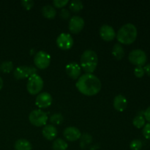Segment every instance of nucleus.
I'll use <instances>...</instances> for the list:
<instances>
[{
	"instance_id": "f257e3e1",
	"label": "nucleus",
	"mask_w": 150,
	"mask_h": 150,
	"mask_svg": "<svg viewBox=\"0 0 150 150\" xmlns=\"http://www.w3.org/2000/svg\"><path fill=\"white\" fill-rule=\"evenodd\" d=\"M76 86L78 90L83 95L93 96L100 91L101 82L92 73H85L79 78Z\"/></svg>"
},
{
	"instance_id": "2f4dec72",
	"label": "nucleus",
	"mask_w": 150,
	"mask_h": 150,
	"mask_svg": "<svg viewBox=\"0 0 150 150\" xmlns=\"http://www.w3.org/2000/svg\"><path fill=\"white\" fill-rule=\"evenodd\" d=\"M144 115L145 120H147L150 123V106L145 110V111L144 112Z\"/></svg>"
},
{
	"instance_id": "4468645a",
	"label": "nucleus",
	"mask_w": 150,
	"mask_h": 150,
	"mask_svg": "<svg viewBox=\"0 0 150 150\" xmlns=\"http://www.w3.org/2000/svg\"><path fill=\"white\" fill-rule=\"evenodd\" d=\"M66 73L67 76L71 79H79L81 76V69L80 65L76 62H70L67 64L65 67Z\"/></svg>"
},
{
	"instance_id": "72a5a7b5",
	"label": "nucleus",
	"mask_w": 150,
	"mask_h": 150,
	"mask_svg": "<svg viewBox=\"0 0 150 150\" xmlns=\"http://www.w3.org/2000/svg\"><path fill=\"white\" fill-rule=\"evenodd\" d=\"M3 87V80L1 77H0V90L1 89V88Z\"/></svg>"
},
{
	"instance_id": "20e7f679",
	"label": "nucleus",
	"mask_w": 150,
	"mask_h": 150,
	"mask_svg": "<svg viewBox=\"0 0 150 150\" xmlns=\"http://www.w3.org/2000/svg\"><path fill=\"white\" fill-rule=\"evenodd\" d=\"M44 86V82L42 78L38 74H35L28 79L26 88L29 94L32 95L39 94Z\"/></svg>"
},
{
	"instance_id": "dca6fc26",
	"label": "nucleus",
	"mask_w": 150,
	"mask_h": 150,
	"mask_svg": "<svg viewBox=\"0 0 150 150\" xmlns=\"http://www.w3.org/2000/svg\"><path fill=\"white\" fill-rule=\"evenodd\" d=\"M127 100L122 95H118L114 99V107L117 111L122 112L127 108Z\"/></svg>"
},
{
	"instance_id": "2eb2a0df",
	"label": "nucleus",
	"mask_w": 150,
	"mask_h": 150,
	"mask_svg": "<svg viewBox=\"0 0 150 150\" xmlns=\"http://www.w3.org/2000/svg\"><path fill=\"white\" fill-rule=\"evenodd\" d=\"M42 135L44 138L48 141H52L55 139L57 136V129L53 125H45L42 129Z\"/></svg>"
},
{
	"instance_id": "7ed1b4c3",
	"label": "nucleus",
	"mask_w": 150,
	"mask_h": 150,
	"mask_svg": "<svg viewBox=\"0 0 150 150\" xmlns=\"http://www.w3.org/2000/svg\"><path fill=\"white\" fill-rule=\"evenodd\" d=\"M81 67L86 73H92L97 68L98 57L92 50H86L81 57Z\"/></svg>"
},
{
	"instance_id": "bb28decb",
	"label": "nucleus",
	"mask_w": 150,
	"mask_h": 150,
	"mask_svg": "<svg viewBox=\"0 0 150 150\" xmlns=\"http://www.w3.org/2000/svg\"><path fill=\"white\" fill-rule=\"evenodd\" d=\"M68 0H54L53 1V4L57 8H62L68 4Z\"/></svg>"
},
{
	"instance_id": "7c9ffc66",
	"label": "nucleus",
	"mask_w": 150,
	"mask_h": 150,
	"mask_svg": "<svg viewBox=\"0 0 150 150\" xmlns=\"http://www.w3.org/2000/svg\"><path fill=\"white\" fill-rule=\"evenodd\" d=\"M70 16V13L67 9H62L60 11V17L63 19H68Z\"/></svg>"
},
{
	"instance_id": "a211bd4d",
	"label": "nucleus",
	"mask_w": 150,
	"mask_h": 150,
	"mask_svg": "<svg viewBox=\"0 0 150 150\" xmlns=\"http://www.w3.org/2000/svg\"><path fill=\"white\" fill-rule=\"evenodd\" d=\"M14 147L16 150H32V146L29 141L24 139H21L16 141Z\"/></svg>"
},
{
	"instance_id": "b1692460",
	"label": "nucleus",
	"mask_w": 150,
	"mask_h": 150,
	"mask_svg": "<svg viewBox=\"0 0 150 150\" xmlns=\"http://www.w3.org/2000/svg\"><path fill=\"white\" fill-rule=\"evenodd\" d=\"M133 124L137 128H142L145 125V119L143 116L138 115L133 119Z\"/></svg>"
},
{
	"instance_id": "c85d7f7f",
	"label": "nucleus",
	"mask_w": 150,
	"mask_h": 150,
	"mask_svg": "<svg viewBox=\"0 0 150 150\" xmlns=\"http://www.w3.org/2000/svg\"><path fill=\"white\" fill-rule=\"evenodd\" d=\"M145 74L144 69L143 67H136L134 69V75L137 78H142Z\"/></svg>"
},
{
	"instance_id": "f8f14e48",
	"label": "nucleus",
	"mask_w": 150,
	"mask_h": 150,
	"mask_svg": "<svg viewBox=\"0 0 150 150\" xmlns=\"http://www.w3.org/2000/svg\"><path fill=\"white\" fill-rule=\"evenodd\" d=\"M99 34L103 40L109 42L116 38V32L114 28L109 25L104 24L100 28Z\"/></svg>"
},
{
	"instance_id": "0eeeda50",
	"label": "nucleus",
	"mask_w": 150,
	"mask_h": 150,
	"mask_svg": "<svg viewBox=\"0 0 150 150\" xmlns=\"http://www.w3.org/2000/svg\"><path fill=\"white\" fill-rule=\"evenodd\" d=\"M34 63L40 70L47 68L51 63V56L44 51H38L34 57Z\"/></svg>"
},
{
	"instance_id": "9d476101",
	"label": "nucleus",
	"mask_w": 150,
	"mask_h": 150,
	"mask_svg": "<svg viewBox=\"0 0 150 150\" xmlns=\"http://www.w3.org/2000/svg\"><path fill=\"white\" fill-rule=\"evenodd\" d=\"M84 24V20L81 16H73L69 21V29L73 34H78L81 32Z\"/></svg>"
},
{
	"instance_id": "6ab92c4d",
	"label": "nucleus",
	"mask_w": 150,
	"mask_h": 150,
	"mask_svg": "<svg viewBox=\"0 0 150 150\" xmlns=\"http://www.w3.org/2000/svg\"><path fill=\"white\" fill-rule=\"evenodd\" d=\"M112 55L117 60H120L124 57L125 50L121 44L117 43L114 45L112 49Z\"/></svg>"
},
{
	"instance_id": "39448f33",
	"label": "nucleus",
	"mask_w": 150,
	"mask_h": 150,
	"mask_svg": "<svg viewBox=\"0 0 150 150\" xmlns=\"http://www.w3.org/2000/svg\"><path fill=\"white\" fill-rule=\"evenodd\" d=\"M48 115L45 112L42 111L40 109L34 110L29 114V120L31 124L36 127H41L44 126L48 121Z\"/></svg>"
},
{
	"instance_id": "5701e85b",
	"label": "nucleus",
	"mask_w": 150,
	"mask_h": 150,
	"mask_svg": "<svg viewBox=\"0 0 150 150\" xmlns=\"http://www.w3.org/2000/svg\"><path fill=\"white\" fill-rule=\"evenodd\" d=\"M13 63L10 61L3 62L0 65V70L2 73H8L13 70Z\"/></svg>"
},
{
	"instance_id": "6e6552de",
	"label": "nucleus",
	"mask_w": 150,
	"mask_h": 150,
	"mask_svg": "<svg viewBox=\"0 0 150 150\" xmlns=\"http://www.w3.org/2000/svg\"><path fill=\"white\" fill-rule=\"evenodd\" d=\"M35 74H38V70L31 66H19L13 73L14 77L18 80L29 78Z\"/></svg>"
},
{
	"instance_id": "412c9836",
	"label": "nucleus",
	"mask_w": 150,
	"mask_h": 150,
	"mask_svg": "<svg viewBox=\"0 0 150 150\" xmlns=\"http://www.w3.org/2000/svg\"><path fill=\"white\" fill-rule=\"evenodd\" d=\"M83 2L80 0H73L69 4V8L73 13H79L83 9Z\"/></svg>"
},
{
	"instance_id": "423d86ee",
	"label": "nucleus",
	"mask_w": 150,
	"mask_h": 150,
	"mask_svg": "<svg viewBox=\"0 0 150 150\" xmlns=\"http://www.w3.org/2000/svg\"><path fill=\"white\" fill-rule=\"evenodd\" d=\"M128 59L136 67H142L144 65L147 60L146 54L143 50L135 49L130 51L128 56Z\"/></svg>"
},
{
	"instance_id": "9b49d317",
	"label": "nucleus",
	"mask_w": 150,
	"mask_h": 150,
	"mask_svg": "<svg viewBox=\"0 0 150 150\" xmlns=\"http://www.w3.org/2000/svg\"><path fill=\"white\" fill-rule=\"evenodd\" d=\"M52 103V97L48 92H42L37 96L35 104L40 108H46Z\"/></svg>"
},
{
	"instance_id": "4be33fe9",
	"label": "nucleus",
	"mask_w": 150,
	"mask_h": 150,
	"mask_svg": "<svg viewBox=\"0 0 150 150\" xmlns=\"http://www.w3.org/2000/svg\"><path fill=\"white\" fill-rule=\"evenodd\" d=\"M80 139H81L80 142V146L81 148H83V149L87 147L92 141V136L89 133H84L83 135H81Z\"/></svg>"
},
{
	"instance_id": "c756f323",
	"label": "nucleus",
	"mask_w": 150,
	"mask_h": 150,
	"mask_svg": "<svg viewBox=\"0 0 150 150\" xmlns=\"http://www.w3.org/2000/svg\"><path fill=\"white\" fill-rule=\"evenodd\" d=\"M142 133L146 139H150V123H147L144 126Z\"/></svg>"
},
{
	"instance_id": "ddd939ff",
	"label": "nucleus",
	"mask_w": 150,
	"mask_h": 150,
	"mask_svg": "<svg viewBox=\"0 0 150 150\" xmlns=\"http://www.w3.org/2000/svg\"><path fill=\"white\" fill-rule=\"evenodd\" d=\"M64 138L69 142H76L81 136V133L76 127H67L63 132Z\"/></svg>"
},
{
	"instance_id": "f03ea898",
	"label": "nucleus",
	"mask_w": 150,
	"mask_h": 150,
	"mask_svg": "<svg viewBox=\"0 0 150 150\" xmlns=\"http://www.w3.org/2000/svg\"><path fill=\"white\" fill-rule=\"evenodd\" d=\"M137 29L133 23H126L118 30L117 36L119 42L125 45L132 44L137 38Z\"/></svg>"
},
{
	"instance_id": "f3484780",
	"label": "nucleus",
	"mask_w": 150,
	"mask_h": 150,
	"mask_svg": "<svg viewBox=\"0 0 150 150\" xmlns=\"http://www.w3.org/2000/svg\"><path fill=\"white\" fill-rule=\"evenodd\" d=\"M42 14L45 18L48 19H54L57 15V11L53 6L47 4L42 7Z\"/></svg>"
},
{
	"instance_id": "aec40b11",
	"label": "nucleus",
	"mask_w": 150,
	"mask_h": 150,
	"mask_svg": "<svg viewBox=\"0 0 150 150\" xmlns=\"http://www.w3.org/2000/svg\"><path fill=\"white\" fill-rule=\"evenodd\" d=\"M53 150H67L68 145L62 139H57L53 143Z\"/></svg>"
},
{
	"instance_id": "473e14b6",
	"label": "nucleus",
	"mask_w": 150,
	"mask_h": 150,
	"mask_svg": "<svg viewBox=\"0 0 150 150\" xmlns=\"http://www.w3.org/2000/svg\"><path fill=\"white\" fill-rule=\"evenodd\" d=\"M144 69L145 73H146L148 76H150V63L149 64H146V65L144 67Z\"/></svg>"
},
{
	"instance_id": "cd10ccee",
	"label": "nucleus",
	"mask_w": 150,
	"mask_h": 150,
	"mask_svg": "<svg viewBox=\"0 0 150 150\" xmlns=\"http://www.w3.org/2000/svg\"><path fill=\"white\" fill-rule=\"evenodd\" d=\"M22 6L24 7L26 10H31V9L33 7L34 4H35V2L32 0H23V1H21Z\"/></svg>"
},
{
	"instance_id": "a878e982",
	"label": "nucleus",
	"mask_w": 150,
	"mask_h": 150,
	"mask_svg": "<svg viewBox=\"0 0 150 150\" xmlns=\"http://www.w3.org/2000/svg\"><path fill=\"white\" fill-rule=\"evenodd\" d=\"M142 146H143V144L140 139H134L130 142V147L132 150H141Z\"/></svg>"
},
{
	"instance_id": "393cba45",
	"label": "nucleus",
	"mask_w": 150,
	"mask_h": 150,
	"mask_svg": "<svg viewBox=\"0 0 150 150\" xmlns=\"http://www.w3.org/2000/svg\"><path fill=\"white\" fill-rule=\"evenodd\" d=\"M64 120L63 116L61 114H54L50 117V122L53 125H60Z\"/></svg>"
},
{
	"instance_id": "1a4fd4ad",
	"label": "nucleus",
	"mask_w": 150,
	"mask_h": 150,
	"mask_svg": "<svg viewBox=\"0 0 150 150\" xmlns=\"http://www.w3.org/2000/svg\"><path fill=\"white\" fill-rule=\"evenodd\" d=\"M74 40L70 34L62 33L58 36L57 39V45L60 49L67 51L73 47Z\"/></svg>"
}]
</instances>
